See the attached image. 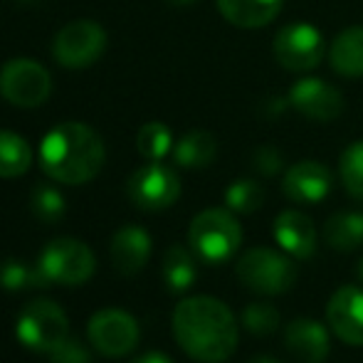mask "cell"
<instances>
[{"label": "cell", "mask_w": 363, "mask_h": 363, "mask_svg": "<svg viewBox=\"0 0 363 363\" xmlns=\"http://www.w3.org/2000/svg\"><path fill=\"white\" fill-rule=\"evenodd\" d=\"M33 166V148L20 134L0 131V178H18Z\"/></svg>", "instance_id": "603a6c76"}, {"label": "cell", "mask_w": 363, "mask_h": 363, "mask_svg": "<svg viewBox=\"0 0 363 363\" xmlns=\"http://www.w3.org/2000/svg\"><path fill=\"white\" fill-rule=\"evenodd\" d=\"M40 269L50 282L57 284H84L94 274V252L82 240L57 238L43 250L38 259Z\"/></svg>", "instance_id": "8992f818"}, {"label": "cell", "mask_w": 363, "mask_h": 363, "mask_svg": "<svg viewBox=\"0 0 363 363\" xmlns=\"http://www.w3.org/2000/svg\"><path fill=\"white\" fill-rule=\"evenodd\" d=\"M20 344L40 354H50L57 349L62 341L69 339V321L67 314L57 301L35 299L20 311L18 324H15Z\"/></svg>", "instance_id": "5b68a950"}, {"label": "cell", "mask_w": 363, "mask_h": 363, "mask_svg": "<svg viewBox=\"0 0 363 363\" xmlns=\"http://www.w3.org/2000/svg\"><path fill=\"white\" fill-rule=\"evenodd\" d=\"M188 242L191 250L201 259L211 264L228 262L242 245V228L233 211L223 208H208L198 213L188 230Z\"/></svg>", "instance_id": "3957f363"}, {"label": "cell", "mask_w": 363, "mask_h": 363, "mask_svg": "<svg viewBox=\"0 0 363 363\" xmlns=\"http://www.w3.org/2000/svg\"><path fill=\"white\" fill-rule=\"evenodd\" d=\"M196 279L198 269L191 250L183 245H171L163 255V282H166L168 291L183 294L196 284Z\"/></svg>", "instance_id": "ffe728a7"}, {"label": "cell", "mask_w": 363, "mask_h": 363, "mask_svg": "<svg viewBox=\"0 0 363 363\" xmlns=\"http://www.w3.org/2000/svg\"><path fill=\"white\" fill-rule=\"evenodd\" d=\"M86 334L96 354L119 359L139 344V321L124 309H101L89 319Z\"/></svg>", "instance_id": "30bf717a"}, {"label": "cell", "mask_w": 363, "mask_h": 363, "mask_svg": "<svg viewBox=\"0 0 363 363\" xmlns=\"http://www.w3.org/2000/svg\"><path fill=\"white\" fill-rule=\"evenodd\" d=\"M52 284L45 272L40 269V264L30 267V264L20 262V259H8V262L0 264V287L8 289V291H20V289H28V287H48Z\"/></svg>", "instance_id": "cb8c5ba5"}, {"label": "cell", "mask_w": 363, "mask_h": 363, "mask_svg": "<svg viewBox=\"0 0 363 363\" xmlns=\"http://www.w3.org/2000/svg\"><path fill=\"white\" fill-rule=\"evenodd\" d=\"M129 198L136 208L146 213H158L171 208L181 196V178L176 171L158 161H151L148 166L139 168L126 183Z\"/></svg>", "instance_id": "9c48e42d"}, {"label": "cell", "mask_w": 363, "mask_h": 363, "mask_svg": "<svg viewBox=\"0 0 363 363\" xmlns=\"http://www.w3.org/2000/svg\"><path fill=\"white\" fill-rule=\"evenodd\" d=\"M151 257V235L139 225H124L111 238V262L124 277L139 274Z\"/></svg>", "instance_id": "e0dca14e"}, {"label": "cell", "mask_w": 363, "mask_h": 363, "mask_svg": "<svg viewBox=\"0 0 363 363\" xmlns=\"http://www.w3.org/2000/svg\"><path fill=\"white\" fill-rule=\"evenodd\" d=\"M287 351L299 363H324L329 359L331 341L324 324L314 319H294L284 329Z\"/></svg>", "instance_id": "2e32d148"}, {"label": "cell", "mask_w": 363, "mask_h": 363, "mask_svg": "<svg viewBox=\"0 0 363 363\" xmlns=\"http://www.w3.org/2000/svg\"><path fill=\"white\" fill-rule=\"evenodd\" d=\"M50 91H52L50 72L35 60H10L0 69V94L10 104L33 109V106H40L48 101Z\"/></svg>", "instance_id": "52a82bcc"}, {"label": "cell", "mask_w": 363, "mask_h": 363, "mask_svg": "<svg viewBox=\"0 0 363 363\" xmlns=\"http://www.w3.org/2000/svg\"><path fill=\"white\" fill-rule=\"evenodd\" d=\"M274 57L289 72H309L324 57V35L309 23L284 25L274 38Z\"/></svg>", "instance_id": "8fae6325"}, {"label": "cell", "mask_w": 363, "mask_h": 363, "mask_svg": "<svg viewBox=\"0 0 363 363\" xmlns=\"http://www.w3.org/2000/svg\"><path fill=\"white\" fill-rule=\"evenodd\" d=\"M20 3H38V0H20Z\"/></svg>", "instance_id": "d590c367"}, {"label": "cell", "mask_w": 363, "mask_h": 363, "mask_svg": "<svg viewBox=\"0 0 363 363\" xmlns=\"http://www.w3.org/2000/svg\"><path fill=\"white\" fill-rule=\"evenodd\" d=\"M218 153V141L208 131H191L173 148V158L183 168H206Z\"/></svg>", "instance_id": "7402d4cb"}, {"label": "cell", "mask_w": 363, "mask_h": 363, "mask_svg": "<svg viewBox=\"0 0 363 363\" xmlns=\"http://www.w3.org/2000/svg\"><path fill=\"white\" fill-rule=\"evenodd\" d=\"M104 141L91 126L79 121L55 126L40 144V166L50 178L67 186L91 181L104 166Z\"/></svg>", "instance_id": "7a4b0ae2"}, {"label": "cell", "mask_w": 363, "mask_h": 363, "mask_svg": "<svg viewBox=\"0 0 363 363\" xmlns=\"http://www.w3.org/2000/svg\"><path fill=\"white\" fill-rule=\"evenodd\" d=\"M30 208H33L35 218L43 223H60L67 211L62 193L55 191L52 186H38L30 196Z\"/></svg>", "instance_id": "f1b7e54d"}, {"label": "cell", "mask_w": 363, "mask_h": 363, "mask_svg": "<svg viewBox=\"0 0 363 363\" xmlns=\"http://www.w3.org/2000/svg\"><path fill=\"white\" fill-rule=\"evenodd\" d=\"M218 8L238 28H262L279 15L282 0H218Z\"/></svg>", "instance_id": "ac0fdd59"}, {"label": "cell", "mask_w": 363, "mask_h": 363, "mask_svg": "<svg viewBox=\"0 0 363 363\" xmlns=\"http://www.w3.org/2000/svg\"><path fill=\"white\" fill-rule=\"evenodd\" d=\"M324 242L336 252H354L363 245V213H336L324 225Z\"/></svg>", "instance_id": "44dd1931"}, {"label": "cell", "mask_w": 363, "mask_h": 363, "mask_svg": "<svg viewBox=\"0 0 363 363\" xmlns=\"http://www.w3.org/2000/svg\"><path fill=\"white\" fill-rule=\"evenodd\" d=\"M331 67L341 77H363V28H349L331 45Z\"/></svg>", "instance_id": "d6986e66"}, {"label": "cell", "mask_w": 363, "mask_h": 363, "mask_svg": "<svg viewBox=\"0 0 363 363\" xmlns=\"http://www.w3.org/2000/svg\"><path fill=\"white\" fill-rule=\"evenodd\" d=\"M242 324L252 336H272L282 324V316H279L277 306L269 301H252L245 306Z\"/></svg>", "instance_id": "4316f807"}, {"label": "cell", "mask_w": 363, "mask_h": 363, "mask_svg": "<svg viewBox=\"0 0 363 363\" xmlns=\"http://www.w3.org/2000/svg\"><path fill=\"white\" fill-rule=\"evenodd\" d=\"M331 331L349 346H363V289L356 284L339 287L326 304Z\"/></svg>", "instance_id": "7c38bea8"}, {"label": "cell", "mask_w": 363, "mask_h": 363, "mask_svg": "<svg viewBox=\"0 0 363 363\" xmlns=\"http://www.w3.org/2000/svg\"><path fill=\"white\" fill-rule=\"evenodd\" d=\"M136 148H139V153L144 158H148V161H161L173 148L171 129H168L166 124H161V121H148V124H144L139 129Z\"/></svg>", "instance_id": "484cf974"}, {"label": "cell", "mask_w": 363, "mask_h": 363, "mask_svg": "<svg viewBox=\"0 0 363 363\" xmlns=\"http://www.w3.org/2000/svg\"><path fill=\"white\" fill-rule=\"evenodd\" d=\"M173 336L191 359L223 363L238 349L240 329L225 301L216 296H188L173 311Z\"/></svg>", "instance_id": "6da1fadb"}, {"label": "cell", "mask_w": 363, "mask_h": 363, "mask_svg": "<svg viewBox=\"0 0 363 363\" xmlns=\"http://www.w3.org/2000/svg\"><path fill=\"white\" fill-rule=\"evenodd\" d=\"M356 277H359L361 282H363V257L359 259V264H356Z\"/></svg>", "instance_id": "836d02e7"}, {"label": "cell", "mask_w": 363, "mask_h": 363, "mask_svg": "<svg viewBox=\"0 0 363 363\" xmlns=\"http://www.w3.org/2000/svg\"><path fill=\"white\" fill-rule=\"evenodd\" d=\"M252 166H255V171L262 173V176H277L284 166V158L277 148L262 146V148H257V153H255Z\"/></svg>", "instance_id": "4dcf8cb0"}, {"label": "cell", "mask_w": 363, "mask_h": 363, "mask_svg": "<svg viewBox=\"0 0 363 363\" xmlns=\"http://www.w3.org/2000/svg\"><path fill=\"white\" fill-rule=\"evenodd\" d=\"M331 186H334L331 171L319 161L294 163L282 178L284 196L294 203H304V206H314V203L324 201Z\"/></svg>", "instance_id": "5bb4252c"}, {"label": "cell", "mask_w": 363, "mask_h": 363, "mask_svg": "<svg viewBox=\"0 0 363 363\" xmlns=\"http://www.w3.org/2000/svg\"><path fill=\"white\" fill-rule=\"evenodd\" d=\"M168 3H173V5H191V3H196V0H168Z\"/></svg>", "instance_id": "e575fe53"}, {"label": "cell", "mask_w": 363, "mask_h": 363, "mask_svg": "<svg viewBox=\"0 0 363 363\" xmlns=\"http://www.w3.org/2000/svg\"><path fill=\"white\" fill-rule=\"evenodd\" d=\"M339 171L349 196L363 203V141H356L341 153Z\"/></svg>", "instance_id": "83f0119b"}, {"label": "cell", "mask_w": 363, "mask_h": 363, "mask_svg": "<svg viewBox=\"0 0 363 363\" xmlns=\"http://www.w3.org/2000/svg\"><path fill=\"white\" fill-rule=\"evenodd\" d=\"M106 48V33L94 20H74L57 33L52 55L62 67L84 69L101 57Z\"/></svg>", "instance_id": "ba28073f"}, {"label": "cell", "mask_w": 363, "mask_h": 363, "mask_svg": "<svg viewBox=\"0 0 363 363\" xmlns=\"http://www.w3.org/2000/svg\"><path fill=\"white\" fill-rule=\"evenodd\" d=\"M250 363H279V361H274L272 356H257V359H252Z\"/></svg>", "instance_id": "d6a6232c"}, {"label": "cell", "mask_w": 363, "mask_h": 363, "mask_svg": "<svg viewBox=\"0 0 363 363\" xmlns=\"http://www.w3.org/2000/svg\"><path fill=\"white\" fill-rule=\"evenodd\" d=\"M274 240L287 255L296 259H309L316 252V225L301 211H282L274 218Z\"/></svg>", "instance_id": "9a60e30c"}, {"label": "cell", "mask_w": 363, "mask_h": 363, "mask_svg": "<svg viewBox=\"0 0 363 363\" xmlns=\"http://www.w3.org/2000/svg\"><path fill=\"white\" fill-rule=\"evenodd\" d=\"M134 363H173V361L166 354H161V351H148V354H141L139 359H134Z\"/></svg>", "instance_id": "1f68e13d"}, {"label": "cell", "mask_w": 363, "mask_h": 363, "mask_svg": "<svg viewBox=\"0 0 363 363\" xmlns=\"http://www.w3.org/2000/svg\"><path fill=\"white\" fill-rule=\"evenodd\" d=\"M50 363H89V349H86L82 341L77 339H67L57 346L55 351H50Z\"/></svg>", "instance_id": "f546056e"}, {"label": "cell", "mask_w": 363, "mask_h": 363, "mask_svg": "<svg viewBox=\"0 0 363 363\" xmlns=\"http://www.w3.org/2000/svg\"><path fill=\"white\" fill-rule=\"evenodd\" d=\"M289 104L311 121H334L344 111V96L329 82L309 77L291 86Z\"/></svg>", "instance_id": "4fadbf2b"}, {"label": "cell", "mask_w": 363, "mask_h": 363, "mask_svg": "<svg viewBox=\"0 0 363 363\" xmlns=\"http://www.w3.org/2000/svg\"><path fill=\"white\" fill-rule=\"evenodd\" d=\"M225 203H228V208L233 213L252 216V213H257L264 206V188L257 181H252V178L235 181L228 188V193H225Z\"/></svg>", "instance_id": "d4e9b609"}, {"label": "cell", "mask_w": 363, "mask_h": 363, "mask_svg": "<svg viewBox=\"0 0 363 363\" xmlns=\"http://www.w3.org/2000/svg\"><path fill=\"white\" fill-rule=\"evenodd\" d=\"M238 279L250 291L262 296H279L296 284V264L287 252L272 247H252L238 259Z\"/></svg>", "instance_id": "277c9868"}]
</instances>
